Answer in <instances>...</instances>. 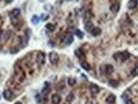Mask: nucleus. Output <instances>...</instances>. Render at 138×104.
Instances as JSON below:
<instances>
[{"instance_id": "1", "label": "nucleus", "mask_w": 138, "mask_h": 104, "mask_svg": "<svg viewBox=\"0 0 138 104\" xmlns=\"http://www.w3.org/2000/svg\"><path fill=\"white\" fill-rule=\"evenodd\" d=\"M115 55L116 56H119V57L115 58L114 59H116V60L119 59L121 62H124V61L127 60V59L130 58V53L128 52H126V51H124V52H117V53H115Z\"/></svg>"}, {"instance_id": "2", "label": "nucleus", "mask_w": 138, "mask_h": 104, "mask_svg": "<svg viewBox=\"0 0 138 104\" xmlns=\"http://www.w3.org/2000/svg\"><path fill=\"white\" fill-rule=\"evenodd\" d=\"M49 60H50V63L53 64H55L58 63L59 61V55H58L57 52H51L49 53Z\"/></svg>"}, {"instance_id": "3", "label": "nucleus", "mask_w": 138, "mask_h": 104, "mask_svg": "<svg viewBox=\"0 0 138 104\" xmlns=\"http://www.w3.org/2000/svg\"><path fill=\"white\" fill-rule=\"evenodd\" d=\"M3 95H4V98L8 101H11L13 99V97H14V94H13V92L9 90H5L4 91V93H3Z\"/></svg>"}, {"instance_id": "4", "label": "nucleus", "mask_w": 138, "mask_h": 104, "mask_svg": "<svg viewBox=\"0 0 138 104\" xmlns=\"http://www.w3.org/2000/svg\"><path fill=\"white\" fill-rule=\"evenodd\" d=\"M36 61L39 64L42 65L45 62V54L41 52H39L37 54V57H36Z\"/></svg>"}, {"instance_id": "5", "label": "nucleus", "mask_w": 138, "mask_h": 104, "mask_svg": "<svg viewBox=\"0 0 138 104\" xmlns=\"http://www.w3.org/2000/svg\"><path fill=\"white\" fill-rule=\"evenodd\" d=\"M119 9H120V4H119V3H114V4H113L112 5L110 6L111 12L114 13V14H116V13L119 12Z\"/></svg>"}, {"instance_id": "6", "label": "nucleus", "mask_w": 138, "mask_h": 104, "mask_svg": "<svg viewBox=\"0 0 138 104\" xmlns=\"http://www.w3.org/2000/svg\"><path fill=\"white\" fill-rule=\"evenodd\" d=\"M51 100H52V102L54 104H59L61 102V97L59 94H54V95L52 96Z\"/></svg>"}, {"instance_id": "7", "label": "nucleus", "mask_w": 138, "mask_h": 104, "mask_svg": "<svg viewBox=\"0 0 138 104\" xmlns=\"http://www.w3.org/2000/svg\"><path fill=\"white\" fill-rule=\"evenodd\" d=\"M99 87L98 85H97L96 84H91V85H90V91H91V92L92 94H97L99 92Z\"/></svg>"}, {"instance_id": "8", "label": "nucleus", "mask_w": 138, "mask_h": 104, "mask_svg": "<svg viewBox=\"0 0 138 104\" xmlns=\"http://www.w3.org/2000/svg\"><path fill=\"white\" fill-rule=\"evenodd\" d=\"M138 4V0H130L128 2V8L131 9H133L137 6Z\"/></svg>"}, {"instance_id": "9", "label": "nucleus", "mask_w": 138, "mask_h": 104, "mask_svg": "<svg viewBox=\"0 0 138 104\" xmlns=\"http://www.w3.org/2000/svg\"><path fill=\"white\" fill-rule=\"evenodd\" d=\"M101 32H102V31H101L100 28H98V27H94L93 29L91 30V34L92 35L93 37H97V36H99V35L101 34Z\"/></svg>"}, {"instance_id": "10", "label": "nucleus", "mask_w": 138, "mask_h": 104, "mask_svg": "<svg viewBox=\"0 0 138 104\" xmlns=\"http://www.w3.org/2000/svg\"><path fill=\"white\" fill-rule=\"evenodd\" d=\"M93 28H94L93 24H92L90 20H87L86 23H85V29H86L87 31H90V32H91V30L93 29Z\"/></svg>"}, {"instance_id": "11", "label": "nucleus", "mask_w": 138, "mask_h": 104, "mask_svg": "<svg viewBox=\"0 0 138 104\" xmlns=\"http://www.w3.org/2000/svg\"><path fill=\"white\" fill-rule=\"evenodd\" d=\"M21 14V10L19 9H14L10 12V17L11 18H17Z\"/></svg>"}, {"instance_id": "12", "label": "nucleus", "mask_w": 138, "mask_h": 104, "mask_svg": "<svg viewBox=\"0 0 138 104\" xmlns=\"http://www.w3.org/2000/svg\"><path fill=\"white\" fill-rule=\"evenodd\" d=\"M50 92V87H49V84L46 82L44 85V88L42 89V94L44 96H47L48 94Z\"/></svg>"}, {"instance_id": "13", "label": "nucleus", "mask_w": 138, "mask_h": 104, "mask_svg": "<svg viewBox=\"0 0 138 104\" xmlns=\"http://www.w3.org/2000/svg\"><path fill=\"white\" fill-rule=\"evenodd\" d=\"M114 72V67L111 64H108L105 66V73L107 75H111Z\"/></svg>"}, {"instance_id": "14", "label": "nucleus", "mask_w": 138, "mask_h": 104, "mask_svg": "<svg viewBox=\"0 0 138 104\" xmlns=\"http://www.w3.org/2000/svg\"><path fill=\"white\" fill-rule=\"evenodd\" d=\"M115 100H116V97L114 95H113V94H110V95L106 98V102L110 104L114 103V102H115Z\"/></svg>"}, {"instance_id": "15", "label": "nucleus", "mask_w": 138, "mask_h": 104, "mask_svg": "<svg viewBox=\"0 0 138 104\" xmlns=\"http://www.w3.org/2000/svg\"><path fill=\"white\" fill-rule=\"evenodd\" d=\"M75 53H76V55L77 56L78 58H84V56H85L84 52H83V50L81 48L76 49V52H75Z\"/></svg>"}, {"instance_id": "16", "label": "nucleus", "mask_w": 138, "mask_h": 104, "mask_svg": "<svg viewBox=\"0 0 138 104\" xmlns=\"http://www.w3.org/2000/svg\"><path fill=\"white\" fill-rule=\"evenodd\" d=\"M81 66L82 69H84L85 70H86V71H89L90 69H91V66H90V64L86 62H82L81 64Z\"/></svg>"}, {"instance_id": "17", "label": "nucleus", "mask_w": 138, "mask_h": 104, "mask_svg": "<svg viewBox=\"0 0 138 104\" xmlns=\"http://www.w3.org/2000/svg\"><path fill=\"white\" fill-rule=\"evenodd\" d=\"M109 85H110L111 87H114V88H116V87H118V85H119L118 81H117V80H110L109 81Z\"/></svg>"}, {"instance_id": "18", "label": "nucleus", "mask_w": 138, "mask_h": 104, "mask_svg": "<svg viewBox=\"0 0 138 104\" xmlns=\"http://www.w3.org/2000/svg\"><path fill=\"white\" fill-rule=\"evenodd\" d=\"M73 100H74V94L69 93V95L66 97V102H67V103H70V102H72Z\"/></svg>"}, {"instance_id": "19", "label": "nucleus", "mask_w": 138, "mask_h": 104, "mask_svg": "<svg viewBox=\"0 0 138 104\" xmlns=\"http://www.w3.org/2000/svg\"><path fill=\"white\" fill-rule=\"evenodd\" d=\"M65 42H66V43H67L68 45H69V44L72 43V42H74V37H73V36H71V35L68 36V37H66V39H65Z\"/></svg>"}, {"instance_id": "20", "label": "nucleus", "mask_w": 138, "mask_h": 104, "mask_svg": "<svg viewBox=\"0 0 138 104\" xmlns=\"http://www.w3.org/2000/svg\"><path fill=\"white\" fill-rule=\"evenodd\" d=\"M46 28L47 30H48L49 31H54L55 30V26L53 25L52 23H48V24L46 25Z\"/></svg>"}, {"instance_id": "21", "label": "nucleus", "mask_w": 138, "mask_h": 104, "mask_svg": "<svg viewBox=\"0 0 138 104\" xmlns=\"http://www.w3.org/2000/svg\"><path fill=\"white\" fill-rule=\"evenodd\" d=\"M27 42H28V37H26V38H25L24 37H21V43L22 45V47H26L27 45Z\"/></svg>"}, {"instance_id": "22", "label": "nucleus", "mask_w": 138, "mask_h": 104, "mask_svg": "<svg viewBox=\"0 0 138 104\" xmlns=\"http://www.w3.org/2000/svg\"><path fill=\"white\" fill-rule=\"evenodd\" d=\"M68 84H69L70 86H73V85H75L76 84V80L75 78L70 77V78L68 79Z\"/></svg>"}, {"instance_id": "23", "label": "nucleus", "mask_w": 138, "mask_h": 104, "mask_svg": "<svg viewBox=\"0 0 138 104\" xmlns=\"http://www.w3.org/2000/svg\"><path fill=\"white\" fill-rule=\"evenodd\" d=\"M76 35L81 39H82L83 37H84V33H83L81 30H76Z\"/></svg>"}, {"instance_id": "24", "label": "nucleus", "mask_w": 138, "mask_h": 104, "mask_svg": "<svg viewBox=\"0 0 138 104\" xmlns=\"http://www.w3.org/2000/svg\"><path fill=\"white\" fill-rule=\"evenodd\" d=\"M31 22L33 24H37L39 22V17L37 15H33L32 18H31Z\"/></svg>"}, {"instance_id": "25", "label": "nucleus", "mask_w": 138, "mask_h": 104, "mask_svg": "<svg viewBox=\"0 0 138 104\" xmlns=\"http://www.w3.org/2000/svg\"><path fill=\"white\" fill-rule=\"evenodd\" d=\"M131 75H132L133 76H136V75H138V67H136V69H133L132 72H131Z\"/></svg>"}, {"instance_id": "26", "label": "nucleus", "mask_w": 138, "mask_h": 104, "mask_svg": "<svg viewBox=\"0 0 138 104\" xmlns=\"http://www.w3.org/2000/svg\"><path fill=\"white\" fill-rule=\"evenodd\" d=\"M125 104H134V102H133L131 99H129V100H126Z\"/></svg>"}, {"instance_id": "27", "label": "nucleus", "mask_w": 138, "mask_h": 104, "mask_svg": "<svg viewBox=\"0 0 138 104\" xmlns=\"http://www.w3.org/2000/svg\"><path fill=\"white\" fill-rule=\"evenodd\" d=\"M4 1L7 4H10L11 2H13V0H4Z\"/></svg>"}, {"instance_id": "28", "label": "nucleus", "mask_w": 138, "mask_h": 104, "mask_svg": "<svg viewBox=\"0 0 138 104\" xmlns=\"http://www.w3.org/2000/svg\"><path fill=\"white\" fill-rule=\"evenodd\" d=\"M3 35H4V32H3L2 31H0V38L3 37Z\"/></svg>"}, {"instance_id": "29", "label": "nucleus", "mask_w": 138, "mask_h": 104, "mask_svg": "<svg viewBox=\"0 0 138 104\" xmlns=\"http://www.w3.org/2000/svg\"><path fill=\"white\" fill-rule=\"evenodd\" d=\"M14 104H22V103H21V102H15V103H14Z\"/></svg>"}, {"instance_id": "30", "label": "nucleus", "mask_w": 138, "mask_h": 104, "mask_svg": "<svg viewBox=\"0 0 138 104\" xmlns=\"http://www.w3.org/2000/svg\"><path fill=\"white\" fill-rule=\"evenodd\" d=\"M67 1H69V0H67Z\"/></svg>"}]
</instances>
